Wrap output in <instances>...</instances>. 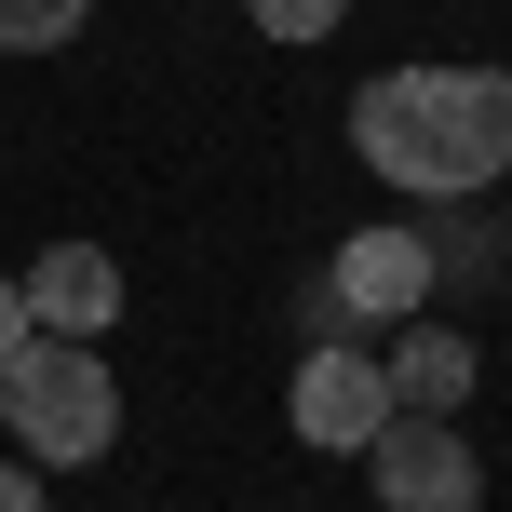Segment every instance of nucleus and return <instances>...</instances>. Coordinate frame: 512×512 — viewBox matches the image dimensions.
I'll use <instances>...</instances> for the list:
<instances>
[{"label":"nucleus","mask_w":512,"mask_h":512,"mask_svg":"<svg viewBox=\"0 0 512 512\" xmlns=\"http://www.w3.org/2000/svg\"><path fill=\"white\" fill-rule=\"evenodd\" d=\"M391 418H405V405H391V378H378V351H364V337L297 351V378H283V432H297L310 459H364Z\"/></svg>","instance_id":"3"},{"label":"nucleus","mask_w":512,"mask_h":512,"mask_svg":"<svg viewBox=\"0 0 512 512\" xmlns=\"http://www.w3.org/2000/svg\"><path fill=\"white\" fill-rule=\"evenodd\" d=\"M351 149L378 189H418V203H486L512 176V68H378L351 95Z\"/></svg>","instance_id":"1"},{"label":"nucleus","mask_w":512,"mask_h":512,"mask_svg":"<svg viewBox=\"0 0 512 512\" xmlns=\"http://www.w3.org/2000/svg\"><path fill=\"white\" fill-rule=\"evenodd\" d=\"M0 512H54V499H41V472H27V459H0Z\"/></svg>","instance_id":"10"},{"label":"nucleus","mask_w":512,"mask_h":512,"mask_svg":"<svg viewBox=\"0 0 512 512\" xmlns=\"http://www.w3.org/2000/svg\"><path fill=\"white\" fill-rule=\"evenodd\" d=\"M378 378H391V405H405V418H459V405H472V324H445V310L391 324Z\"/></svg>","instance_id":"7"},{"label":"nucleus","mask_w":512,"mask_h":512,"mask_svg":"<svg viewBox=\"0 0 512 512\" xmlns=\"http://www.w3.org/2000/svg\"><path fill=\"white\" fill-rule=\"evenodd\" d=\"M324 297H337V324H351V337L418 324V310L445 297V283H432V230H351V243L324 256Z\"/></svg>","instance_id":"5"},{"label":"nucleus","mask_w":512,"mask_h":512,"mask_svg":"<svg viewBox=\"0 0 512 512\" xmlns=\"http://www.w3.org/2000/svg\"><path fill=\"white\" fill-rule=\"evenodd\" d=\"M256 41H324V27H351V0H243Z\"/></svg>","instance_id":"9"},{"label":"nucleus","mask_w":512,"mask_h":512,"mask_svg":"<svg viewBox=\"0 0 512 512\" xmlns=\"http://www.w3.org/2000/svg\"><path fill=\"white\" fill-rule=\"evenodd\" d=\"M14 297H27V324H41V337L108 351V324H122V256H108V243H54V256H27V270H14Z\"/></svg>","instance_id":"6"},{"label":"nucleus","mask_w":512,"mask_h":512,"mask_svg":"<svg viewBox=\"0 0 512 512\" xmlns=\"http://www.w3.org/2000/svg\"><path fill=\"white\" fill-rule=\"evenodd\" d=\"M364 486H378V512H486V459L459 418H391L364 445Z\"/></svg>","instance_id":"4"},{"label":"nucleus","mask_w":512,"mask_h":512,"mask_svg":"<svg viewBox=\"0 0 512 512\" xmlns=\"http://www.w3.org/2000/svg\"><path fill=\"white\" fill-rule=\"evenodd\" d=\"M0 432H14L27 472H81L122 445V391H108V351H81V337H27L14 364H0Z\"/></svg>","instance_id":"2"},{"label":"nucleus","mask_w":512,"mask_h":512,"mask_svg":"<svg viewBox=\"0 0 512 512\" xmlns=\"http://www.w3.org/2000/svg\"><path fill=\"white\" fill-rule=\"evenodd\" d=\"M27 337H41V324H27V297H14V283H0V364H14Z\"/></svg>","instance_id":"11"},{"label":"nucleus","mask_w":512,"mask_h":512,"mask_svg":"<svg viewBox=\"0 0 512 512\" xmlns=\"http://www.w3.org/2000/svg\"><path fill=\"white\" fill-rule=\"evenodd\" d=\"M81 14H95V0H0V54H54V41H81Z\"/></svg>","instance_id":"8"}]
</instances>
